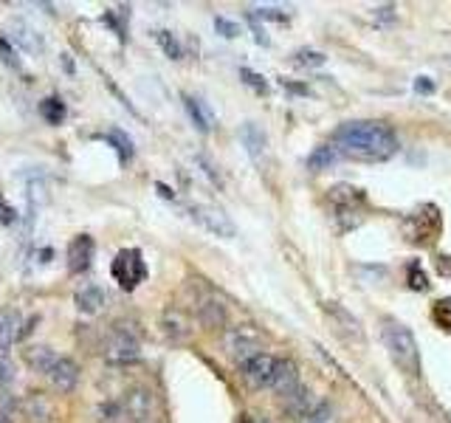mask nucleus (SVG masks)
I'll use <instances>...</instances> for the list:
<instances>
[{
  "instance_id": "obj_1",
  "label": "nucleus",
  "mask_w": 451,
  "mask_h": 423,
  "mask_svg": "<svg viewBox=\"0 0 451 423\" xmlns=\"http://www.w3.org/2000/svg\"><path fill=\"white\" fill-rule=\"evenodd\" d=\"M333 147L342 158H359V161H387L398 153V138L389 125L372 122V119H355L344 122L333 133Z\"/></svg>"
},
{
  "instance_id": "obj_2",
  "label": "nucleus",
  "mask_w": 451,
  "mask_h": 423,
  "mask_svg": "<svg viewBox=\"0 0 451 423\" xmlns=\"http://www.w3.org/2000/svg\"><path fill=\"white\" fill-rule=\"evenodd\" d=\"M381 339L389 350V359L407 372V375H420L423 361H420V347L412 336V331L398 319H384Z\"/></svg>"
},
{
  "instance_id": "obj_3",
  "label": "nucleus",
  "mask_w": 451,
  "mask_h": 423,
  "mask_svg": "<svg viewBox=\"0 0 451 423\" xmlns=\"http://www.w3.org/2000/svg\"><path fill=\"white\" fill-rule=\"evenodd\" d=\"M263 347H266V336L259 333L254 324H234V327H229V331L223 333L226 356L234 359V361H240V364H246L248 359L259 356Z\"/></svg>"
},
{
  "instance_id": "obj_4",
  "label": "nucleus",
  "mask_w": 451,
  "mask_h": 423,
  "mask_svg": "<svg viewBox=\"0 0 451 423\" xmlns=\"http://www.w3.org/2000/svg\"><path fill=\"white\" fill-rule=\"evenodd\" d=\"M105 356L113 364H130L141 356V342L136 331H130L127 324H113V331L105 339Z\"/></svg>"
},
{
  "instance_id": "obj_5",
  "label": "nucleus",
  "mask_w": 451,
  "mask_h": 423,
  "mask_svg": "<svg viewBox=\"0 0 451 423\" xmlns=\"http://www.w3.org/2000/svg\"><path fill=\"white\" fill-rule=\"evenodd\" d=\"M113 279L122 285L125 291H133L141 279L147 277V266H144V257H141L138 248H125L113 257V266H110Z\"/></svg>"
},
{
  "instance_id": "obj_6",
  "label": "nucleus",
  "mask_w": 451,
  "mask_h": 423,
  "mask_svg": "<svg viewBox=\"0 0 451 423\" xmlns=\"http://www.w3.org/2000/svg\"><path fill=\"white\" fill-rule=\"evenodd\" d=\"M186 212H189V218H192L201 229H206L209 234H215V238L231 240L234 234H237V226L231 223V218L226 215L223 209H218V206H209V203H192Z\"/></svg>"
},
{
  "instance_id": "obj_7",
  "label": "nucleus",
  "mask_w": 451,
  "mask_h": 423,
  "mask_svg": "<svg viewBox=\"0 0 451 423\" xmlns=\"http://www.w3.org/2000/svg\"><path fill=\"white\" fill-rule=\"evenodd\" d=\"M274 370H276V359L268 356V352H259V356H254L246 364H240V375H243V381L251 389H271Z\"/></svg>"
},
{
  "instance_id": "obj_8",
  "label": "nucleus",
  "mask_w": 451,
  "mask_h": 423,
  "mask_svg": "<svg viewBox=\"0 0 451 423\" xmlns=\"http://www.w3.org/2000/svg\"><path fill=\"white\" fill-rule=\"evenodd\" d=\"M125 409H127V418L130 420H138V423H147L153 415H155V395L144 387H133L127 395H125Z\"/></svg>"
},
{
  "instance_id": "obj_9",
  "label": "nucleus",
  "mask_w": 451,
  "mask_h": 423,
  "mask_svg": "<svg viewBox=\"0 0 451 423\" xmlns=\"http://www.w3.org/2000/svg\"><path fill=\"white\" fill-rule=\"evenodd\" d=\"M93 257H96V243H93L90 234H79L68 246V268L74 274H85L93 266Z\"/></svg>"
},
{
  "instance_id": "obj_10",
  "label": "nucleus",
  "mask_w": 451,
  "mask_h": 423,
  "mask_svg": "<svg viewBox=\"0 0 451 423\" xmlns=\"http://www.w3.org/2000/svg\"><path fill=\"white\" fill-rule=\"evenodd\" d=\"M6 31H9V42H14L17 49L29 51V54H42V37L29 26L26 20H20V17L9 20Z\"/></svg>"
},
{
  "instance_id": "obj_11",
  "label": "nucleus",
  "mask_w": 451,
  "mask_h": 423,
  "mask_svg": "<svg viewBox=\"0 0 451 423\" xmlns=\"http://www.w3.org/2000/svg\"><path fill=\"white\" fill-rule=\"evenodd\" d=\"M49 379H51V384H54L60 392H74L77 384H79V364L70 359V356H60L57 364H54L51 372H49Z\"/></svg>"
},
{
  "instance_id": "obj_12",
  "label": "nucleus",
  "mask_w": 451,
  "mask_h": 423,
  "mask_svg": "<svg viewBox=\"0 0 451 423\" xmlns=\"http://www.w3.org/2000/svg\"><path fill=\"white\" fill-rule=\"evenodd\" d=\"M23 407V418L29 423H51L54 420V404L45 392H31L26 401H20Z\"/></svg>"
},
{
  "instance_id": "obj_13",
  "label": "nucleus",
  "mask_w": 451,
  "mask_h": 423,
  "mask_svg": "<svg viewBox=\"0 0 451 423\" xmlns=\"http://www.w3.org/2000/svg\"><path fill=\"white\" fill-rule=\"evenodd\" d=\"M240 141H243L246 153L251 155V161H257V164L263 161V155L268 150V136H266V130L259 127L257 122H246L240 127Z\"/></svg>"
},
{
  "instance_id": "obj_14",
  "label": "nucleus",
  "mask_w": 451,
  "mask_h": 423,
  "mask_svg": "<svg viewBox=\"0 0 451 423\" xmlns=\"http://www.w3.org/2000/svg\"><path fill=\"white\" fill-rule=\"evenodd\" d=\"M57 359H60V352L54 347H49V344H31V347L23 350V361H26L34 372H42V375L51 372Z\"/></svg>"
},
{
  "instance_id": "obj_15",
  "label": "nucleus",
  "mask_w": 451,
  "mask_h": 423,
  "mask_svg": "<svg viewBox=\"0 0 451 423\" xmlns=\"http://www.w3.org/2000/svg\"><path fill=\"white\" fill-rule=\"evenodd\" d=\"M183 107H186L189 119H192V125H195L201 133L215 130V113H211V107H209L201 97H192V93H183Z\"/></svg>"
},
{
  "instance_id": "obj_16",
  "label": "nucleus",
  "mask_w": 451,
  "mask_h": 423,
  "mask_svg": "<svg viewBox=\"0 0 451 423\" xmlns=\"http://www.w3.org/2000/svg\"><path fill=\"white\" fill-rule=\"evenodd\" d=\"M161 331L170 342H186L189 336H192V322H189L186 313L172 308V311H167L161 316Z\"/></svg>"
},
{
  "instance_id": "obj_17",
  "label": "nucleus",
  "mask_w": 451,
  "mask_h": 423,
  "mask_svg": "<svg viewBox=\"0 0 451 423\" xmlns=\"http://www.w3.org/2000/svg\"><path fill=\"white\" fill-rule=\"evenodd\" d=\"M282 407H285V412H288V415H294L296 420H302L307 412L316 409V401H313V392H311V389L296 387L294 392L282 395Z\"/></svg>"
},
{
  "instance_id": "obj_18",
  "label": "nucleus",
  "mask_w": 451,
  "mask_h": 423,
  "mask_svg": "<svg viewBox=\"0 0 451 423\" xmlns=\"http://www.w3.org/2000/svg\"><path fill=\"white\" fill-rule=\"evenodd\" d=\"M324 311L336 319V324L342 327V331H344L350 339H355V342H364V327H361V322L355 319L347 308H342L339 302H324Z\"/></svg>"
},
{
  "instance_id": "obj_19",
  "label": "nucleus",
  "mask_w": 451,
  "mask_h": 423,
  "mask_svg": "<svg viewBox=\"0 0 451 423\" xmlns=\"http://www.w3.org/2000/svg\"><path fill=\"white\" fill-rule=\"evenodd\" d=\"M299 387V370L291 359H276V370H274V384L271 389L282 392V395H288Z\"/></svg>"
},
{
  "instance_id": "obj_20",
  "label": "nucleus",
  "mask_w": 451,
  "mask_h": 423,
  "mask_svg": "<svg viewBox=\"0 0 451 423\" xmlns=\"http://www.w3.org/2000/svg\"><path fill=\"white\" fill-rule=\"evenodd\" d=\"M198 322L206 327V331H218V327H226V308L218 299H201L198 305Z\"/></svg>"
},
{
  "instance_id": "obj_21",
  "label": "nucleus",
  "mask_w": 451,
  "mask_h": 423,
  "mask_svg": "<svg viewBox=\"0 0 451 423\" xmlns=\"http://www.w3.org/2000/svg\"><path fill=\"white\" fill-rule=\"evenodd\" d=\"M105 305H107V296L99 285H88L82 291H77V308L85 313V316H96L105 311Z\"/></svg>"
},
{
  "instance_id": "obj_22",
  "label": "nucleus",
  "mask_w": 451,
  "mask_h": 423,
  "mask_svg": "<svg viewBox=\"0 0 451 423\" xmlns=\"http://www.w3.org/2000/svg\"><path fill=\"white\" fill-rule=\"evenodd\" d=\"M20 339V316L14 311L0 313V356H6V350Z\"/></svg>"
},
{
  "instance_id": "obj_23",
  "label": "nucleus",
  "mask_w": 451,
  "mask_h": 423,
  "mask_svg": "<svg viewBox=\"0 0 451 423\" xmlns=\"http://www.w3.org/2000/svg\"><path fill=\"white\" fill-rule=\"evenodd\" d=\"M339 158H342V153H339L333 144H322V147H316L311 155H307V170H313V172L330 170Z\"/></svg>"
},
{
  "instance_id": "obj_24",
  "label": "nucleus",
  "mask_w": 451,
  "mask_h": 423,
  "mask_svg": "<svg viewBox=\"0 0 451 423\" xmlns=\"http://www.w3.org/2000/svg\"><path fill=\"white\" fill-rule=\"evenodd\" d=\"M40 116H42L45 125H62L65 116H68V107H65V102L60 97H45L40 102Z\"/></svg>"
},
{
  "instance_id": "obj_25",
  "label": "nucleus",
  "mask_w": 451,
  "mask_h": 423,
  "mask_svg": "<svg viewBox=\"0 0 451 423\" xmlns=\"http://www.w3.org/2000/svg\"><path fill=\"white\" fill-rule=\"evenodd\" d=\"M110 144L116 147V153H118V161L122 164H127V161H133V155H136V144H133V138L125 133V130H118V127H113V130H107V136H105Z\"/></svg>"
},
{
  "instance_id": "obj_26",
  "label": "nucleus",
  "mask_w": 451,
  "mask_h": 423,
  "mask_svg": "<svg viewBox=\"0 0 451 423\" xmlns=\"http://www.w3.org/2000/svg\"><path fill=\"white\" fill-rule=\"evenodd\" d=\"M155 42L164 49V54H167L170 60H181L183 57V45L178 42V37L172 31H155Z\"/></svg>"
},
{
  "instance_id": "obj_27",
  "label": "nucleus",
  "mask_w": 451,
  "mask_h": 423,
  "mask_svg": "<svg viewBox=\"0 0 451 423\" xmlns=\"http://www.w3.org/2000/svg\"><path fill=\"white\" fill-rule=\"evenodd\" d=\"M127 409L125 404H118V401H110L99 409V423H127Z\"/></svg>"
},
{
  "instance_id": "obj_28",
  "label": "nucleus",
  "mask_w": 451,
  "mask_h": 423,
  "mask_svg": "<svg viewBox=\"0 0 451 423\" xmlns=\"http://www.w3.org/2000/svg\"><path fill=\"white\" fill-rule=\"evenodd\" d=\"M299 423H336V409L330 404H316V409L307 412Z\"/></svg>"
},
{
  "instance_id": "obj_29",
  "label": "nucleus",
  "mask_w": 451,
  "mask_h": 423,
  "mask_svg": "<svg viewBox=\"0 0 451 423\" xmlns=\"http://www.w3.org/2000/svg\"><path fill=\"white\" fill-rule=\"evenodd\" d=\"M294 65H299V68H319V65H324V54L313 51V49H302V51L294 54Z\"/></svg>"
},
{
  "instance_id": "obj_30",
  "label": "nucleus",
  "mask_w": 451,
  "mask_h": 423,
  "mask_svg": "<svg viewBox=\"0 0 451 423\" xmlns=\"http://www.w3.org/2000/svg\"><path fill=\"white\" fill-rule=\"evenodd\" d=\"M17 379V370L9 356H0V392H6Z\"/></svg>"
},
{
  "instance_id": "obj_31",
  "label": "nucleus",
  "mask_w": 451,
  "mask_h": 423,
  "mask_svg": "<svg viewBox=\"0 0 451 423\" xmlns=\"http://www.w3.org/2000/svg\"><path fill=\"white\" fill-rule=\"evenodd\" d=\"M0 60H3L12 70H20V68H23V62H20L17 51H14V45H12L9 40H3V37H0Z\"/></svg>"
},
{
  "instance_id": "obj_32",
  "label": "nucleus",
  "mask_w": 451,
  "mask_h": 423,
  "mask_svg": "<svg viewBox=\"0 0 451 423\" xmlns=\"http://www.w3.org/2000/svg\"><path fill=\"white\" fill-rule=\"evenodd\" d=\"M240 77H243V82L248 85V88H254V90H259V93H266L268 90V82L259 77V74H254L251 68H240Z\"/></svg>"
},
{
  "instance_id": "obj_33",
  "label": "nucleus",
  "mask_w": 451,
  "mask_h": 423,
  "mask_svg": "<svg viewBox=\"0 0 451 423\" xmlns=\"http://www.w3.org/2000/svg\"><path fill=\"white\" fill-rule=\"evenodd\" d=\"M215 29H218L220 37H229V40L240 34V26H237V23H231V20H226V17H215Z\"/></svg>"
},
{
  "instance_id": "obj_34",
  "label": "nucleus",
  "mask_w": 451,
  "mask_h": 423,
  "mask_svg": "<svg viewBox=\"0 0 451 423\" xmlns=\"http://www.w3.org/2000/svg\"><path fill=\"white\" fill-rule=\"evenodd\" d=\"M409 279H412L409 285H412L415 291H426V288H429V279H426V274H423V271L417 274V268H415V266H412V274H409Z\"/></svg>"
},
{
  "instance_id": "obj_35",
  "label": "nucleus",
  "mask_w": 451,
  "mask_h": 423,
  "mask_svg": "<svg viewBox=\"0 0 451 423\" xmlns=\"http://www.w3.org/2000/svg\"><path fill=\"white\" fill-rule=\"evenodd\" d=\"M248 14H254V17H266V20H285V14H282L279 9H251Z\"/></svg>"
},
{
  "instance_id": "obj_36",
  "label": "nucleus",
  "mask_w": 451,
  "mask_h": 423,
  "mask_svg": "<svg viewBox=\"0 0 451 423\" xmlns=\"http://www.w3.org/2000/svg\"><path fill=\"white\" fill-rule=\"evenodd\" d=\"M415 90H417V93H432V90H435V85L429 82V77H420V79L415 82Z\"/></svg>"
},
{
  "instance_id": "obj_37",
  "label": "nucleus",
  "mask_w": 451,
  "mask_h": 423,
  "mask_svg": "<svg viewBox=\"0 0 451 423\" xmlns=\"http://www.w3.org/2000/svg\"><path fill=\"white\" fill-rule=\"evenodd\" d=\"M0 423H14V420H6V418H0Z\"/></svg>"
},
{
  "instance_id": "obj_38",
  "label": "nucleus",
  "mask_w": 451,
  "mask_h": 423,
  "mask_svg": "<svg viewBox=\"0 0 451 423\" xmlns=\"http://www.w3.org/2000/svg\"><path fill=\"white\" fill-rule=\"evenodd\" d=\"M257 423H268V420H257Z\"/></svg>"
}]
</instances>
